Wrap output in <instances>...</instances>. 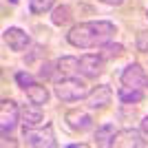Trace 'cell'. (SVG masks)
Wrapping results in <instances>:
<instances>
[{
  "label": "cell",
  "mask_w": 148,
  "mask_h": 148,
  "mask_svg": "<svg viewBox=\"0 0 148 148\" xmlns=\"http://www.w3.org/2000/svg\"><path fill=\"white\" fill-rule=\"evenodd\" d=\"M117 33V27L108 20H91L80 22L69 29L66 40L75 49H99L102 44L111 42L113 36Z\"/></svg>",
  "instance_id": "cell-1"
},
{
  "label": "cell",
  "mask_w": 148,
  "mask_h": 148,
  "mask_svg": "<svg viewBox=\"0 0 148 148\" xmlns=\"http://www.w3.org/2000/svg\"><path fill=\"white\" fill-rule=\"evenodd\" d=\"M22 139L31 148H56V133L51 124H40V126H22Z\"/></svg>",
  "instance_id": "cell-2"
},
{
  "label": "cell",
  "mask_w": 148,
  "mask_h": 148,
  "mask_svg": "<svg viewBox=\"0 0 148 148\" xmlns=\"http://www.w3.org/2000/svg\"><path fill=\"white\" fill-rule=\"evenodd\" d=\"M53 91H56L58 99H62V102H77V99H84L86 97V84L80 80V77H75V75H71V77H62V80L56 82V86H53Z\"/></svg>",
  "instance_id": "cell-3"
},
{
  "label": "cell",
  "mask_w": 148,
  "mask_h": 148,
  "mask_svg": "<svg viewBox=\"0 0 148 148\" xmlns=\"http://www.w3.org/2000/svg\"><path fill=\"white\" fill-rule=\"evenodd\" d=\"M20 124V106L13 99H2L0 104V130L2 135H9Z\"/></svg>",
  "instance_id": "cell-4"
},
{
  "label": "cell",
  "mask_w": 148,
  "mask_h": 148,
  "mask_svg": "<svg viewBox=\"0 0 148 148\" xmlns=\"http://www.w3.org/2000/svg\"><path fill=\"white\" fill-rule=\"evenodd\" d=\"M111 99H113V88L108 84H97V86H93L86 93L84 102L93 111H102V108H106V106L111 104Z\"/></svg>",
  "instance_id": "cell-5"
},
{
  "label": "cell",
  "mask_w": 148,
  "mask_h": 148,
  "mask_svg": "<svg viewBox=\"0 0 148 148\" xmlns=\"http://www.w3.org/2000/svg\"><path fill=\"white\" fill-rule=\"evenodd\" d=\"M2 40H5V44H7L11 51H16V53L25 51L27 47L31 44V36L27 33L25 29H20V27H9V29H5Z\"/></svg>",
  "instance_id": "cell-6"
},
{
  "label": "cell",
  "mask_w": 148,
  "mask_h": 148,
  "mask_svg": "<svg viewBox=\"0 0 148 148\" xmlns=\"http://www.w3.org/2000/svg\"><path fill=\"white\" fill-rule=\"evenodd\" d=\"M119 80H122L124 86H137V88L148 86V75H146V71H144V66L137 64V62H133V64H128V66L124 69L122 75H119Z\"/></svg>",
  "instance_id": "cell-7"
},
{
  "label": "cell",
  "mask_w": 148,
  "mask_h": 148,
  "mask_svg": "<svg viewBox=\"0 0 148 148\" xmlns=\"http://www.w3.org/2000/svg\"><path fill=\"white\" fill-rule=\"evenodd\" d=\"M80 73L84 77H99V75L104 73V58L99 56V53H86V56L80 58Z\"/></svg>",
  "instance_id": "cell-8"
},
{
  "label": "cell",
  "mask_w": 148,
  "mask_h": 148,
  "mask_svg": "<svg viewBox=\"0 0 148 148\" xmlns=\"http://www.w3.org/2000/svg\"><path fill=\"white\" fill-rule=\"evenodd\" d=\"M64 119H66V126L71 130H75V133H86L88 128H93V117L86 111H82V108H71V111H66Z\"/></svg>",
  "instance_id": "cell-9"
},
{
  "label": "cell",
  "mask_w": 148,
  "mask_h": 148,
  "mask_svg": "<svg viewBox=\"0 0 148 148\" xmlns=\"http://www.w3.org/2000/svg\"><path fill=\"white\" fill-rule=\"evenodd\" d=\"M113 146H117V148H142V146H146V142H144V137H142L139 130L124 128V130H117Z\"/></svg>",
  "instance_id": "cell-10"
},
{
  "label": "cell",
  "mask_w": 148,
  "mask_h": 148,
  "mask_svg": "<svg viewBox=\"0 0 148 148\" xmlns=\"http://www.w3.org/2000/svg\"><path fill=\"white\" fill-rule=\"evenodd\" d=\"M115 135H117V128H115L113 124H102V126H97V128H95V135H93L95 146L111 148L113 142H115Z\"/></svg>",
  "instance_id": "cell-11"
},
{
  "label": "cell",
  "mask_w": 148,
  "mask_h": 148,
  "mask_svg": "<svg viewBox=\"0 0 148 148\" xmlns=\"http://www.w3.org/2000/svg\"><path fill=\"white\" fill-rule=\"evenodd\" d=\"M44 119L42 115V108H40V104H33V106H22L20 108V124L22 126H40Z\"/></svg>",
  "instance_id": "cell-12"
},
{
  "label": "cell",
  "mask_w": 148,
  "mask_h": 148,
  "mask_svg": "<svg viewBox=\"0 0 148 148\" xmlns=\"http://www.w3.org/2000/svg\"><path fill=\"white\" fill-rule=\"evenodd\" d=\"M80 71V60L73 56H62L56 60V75H62V77H71Z\"/></svg>",
  "instance_id": "cell-13"
},
{
  "label": "cell",
  "mask_w": 148,
  "mask_h": 148,
  "mask_svg": "<svg viewBox=\"0 0 148 148\" xmlns=\"http://www.w3.org/2000/svg\"><path fill=\"white\" fill-rule=\"evenodd\" d=\"M25 93H27V97H29L31 104H40L42 106V104L49 102V88L44 86V84H40V82H33L31 86H27Z\"/></svg>",
  "instance_id": "cell-14"
},
{
  "label": "cell",
  "mask_w": 148,
  "mask_h": 148,
  "mask_svg": "<svg viewBox=\"0 0 148 148\" xmlns=\"http://www.w3.org/2000/svg\"><path fill=\"white\" fill-rule=\"evenodd\" d=\"M117 97L124 106H133V104H137V102L144 99V91L137 88V86H122L117 91Z\"/></svg>",
  "instance_id": "cell-15"
},
{
  "label": "cell",
  "mask_w": 148,
  "mask_h": 148,
  "mask_svg": "<svg viewBox=\"0 0 148 148\" xmlns=\"http://www.w3.org/2000/svg\"><path fill=\"white\" fill-rule=\"evenodd\" d=\"M71 20V7L69 5H60L53 9V13H51V22L56 27H64Z\"/></svg>",
  "instance_id": "cell-16"
},
{
  "label": "cell",
  "mask_w": 148,
  "mask_h": 148,
  "mask_svg": "<svg viewBox=\"0 0 148 148\" xmlns=\"http://www.w3.org/2000/svg\"><path fill=\"white\" fill-rule=\"evenodd\" d=\"M99 56L104 60H113V58H122L124 56V44H115V42H106L99 47Z\"/></svg>",
  "instance_id": "cell-17"
},
{
  "label": "cell",
  "mask_w": 148,
  "mask_h": 148,
  "mask_svg": "<svg viewBox=\"0 0 148 148\" xmlns=\"http://www.w3.org/2000/svg\"><path fill=\"white\" fill-rule=\"evenodd\" d=\"M53 5H56V0H29V11L33 16H42L53 9Z\"/></svg>",
  "instance_id": "cell-18"
},
{
  "label": "cell",
  "mask_w": 148,
  "mask_h": 148,
  "mask_svg": "<svg viewBox=\"0 0 148 148\" xmlns=\"http://www.w3.org/2000/svg\"><path fill=\"white\" fill-rule=\"evenodd\" d=\"M135 47H137V51H139V53H148V29H144V31H139V33H137Z\"/></svg>",
  "instance_id": "cell-19"
},
{
  "label": "cell",
  "mask_w": 148,
  "mask_h": 148,
  "mask_svg": "<svg viewBox=\"0 0 148 148\" xmlns=\"http://www.w3.org/2000/svg\"><path fill=\"white\" fill-rule=\"evenodd\" d=\"M16 82H18L20 88H27V86H31L36 80H33V75L25 73V71H18V73H16Z\"/></svg>",
  "instance_id": "cell-20"
},
{
  "label": "cell",
  "mask_w": 148,
  "mask_h": 148,
  "mask_svg": "<svg viewBox=\"0 0 148 148\" xmlns=\"http://www.w3.org/2000/svg\"><path fill=\"white\" fill-rule=\"evenodd\" d=\"M40 77H44V80H51L53 75H56V62H44L42 66H40Z\"/></svg>",
  "instance_id": "cell-21"
},
{
  "label": "cell",
  "mask_w": 148,
  "mask_h": 148,
  "mask_svg": "<svg viewBox=\"0 0 148 148\" xmlns=\"http://www.w3.org/2000/svg\"><path fill=\"white\" fill-rule=\"evenodd\" d=\"M40 56H44V49L40 47V44H36V47H33V53H29V56L25 58V62H27V64H31V62L36 60V58H40Z\"/></svg>",
  "instance_id": "cell-22"
},
{
  "label": "cell",
  "mask_w": 148,
  "mask_h": 148,
  "mask_svg": "<svg viewBox=\"0 0 148 148\" xmlns=\"http://www.w3.org/2000/svg\"><path fill=\"white\" fill-rule=\"evenodd\" d=\"M104 5H111V7H119V5H124L126 0H102Z\"/></svg>",
  "instance_id": "cell-23"
},
{
  "label": "cell",
  "mask_w": 148,
  "mask_h": 148,
  "mask_svg": "<svg viewBox=\"0 0 148 148\" xmlns=\"http://www.w3.org/2000/svg\"><path fill=\"white\" fill-rule=\"evenodd\" d=\"M139 128H142V133H146V135H148V115H146V117L142 119V124H139Z\"/></svg>",
  "instance_id": "cell-24"
},
{
  "label": "cell",
  "mask_w": 148,
  "mask_h": 148,
  "mask_svg": "<svg viewBox=\"0 0 148 148\" xmlns=\"http://www.w3.org/2000/svg\"><path fill=\"white\" fill-rule=\"evenodd\" d=\"M146 18H148V11H146Z\"/></svg>",
  "instance_id": "cell-25"
}]
</instances>
